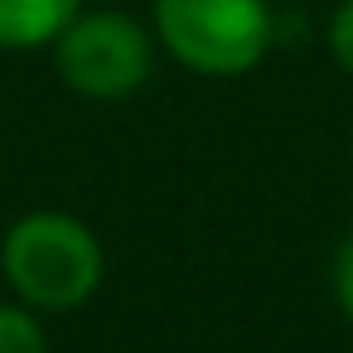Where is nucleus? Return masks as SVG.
<instances>
[{"label":"nucleus","instance_id":"obj_1","mask_svg":"<svg viewBox=\"0 0 353 353\" xmlns=\"http://www.w3.org/2000/svg\"><path fill=\"white\" fill-rule=\"evenodd\" d=\"M10 290L34 310H73L97 295L107 276L102 242L68 213H30L6 232L0 247Z\"/></svg>","mask_w":353,"mask_h":353},{"label":"nucleus","instance_id":"obj_2","mask_svg":"<svg viewBox=\"0 0 353 353\" xmlns=\"http://www.w3.org/2000/svg\"><path fill=\"white\" fill-rule=\"evenodd\" d=\"M150 15L165 54L203 78L252 73L276 39L266 0H155Z\"/></svg>","mask_w":353,"mask_h":353},{"label":"nucleus","instance_id":"obj_3","mask_svg":"<svg viewBox=\"0 0 353 353\" xmlns=\"http://www.w3.org/2000/svg\"><path fill=\"white\" fill-rule=\"evenodd\" d=\"M54 68L88 102H126L145 88L155 44L126 10H78V20L54 39Z\"/></svg>","mask_w":353,"mask_h":353},{"label":"nucleus","instance_id":"obj_4","mask_svg":"<svg viewBox=\"0 0 353 353\" xmlns=\"http://www.w3.org/2000/svg\"><path fill=\"white\" fill-rule=\"evenodd\" d=\"M83 10V0H0V49H44Z\"/></svg>","mask_w":353,"mask_h":353},{"label":"nucleus","instance_id":"obj_5","mask_svg":"<svg viewBox=\"0 0 353 353\" xmlns=\"http://www.w3.org/2000/svg\"><path fill=\"white\" fill-rule=\"evenodd\" d=\"M0 353H49L44 329L34 324L30 310H20V305H0Z\"/></svg>","mask_w":353,"mask_h":353},{"label":"nucleus","instance_id":"obj_6","mask_svg":"<svg viewBox=\"0 0 353 353\" xmlns=\"http://www.w3.org/2000/svg\"><path fill=\"white\" fill-rule=\"evenodd\" d=\"M324 39H329V54H334V63H339V68L353 78V0H339V6H334Z\"/></svg>","mask_w":353,"mask_h":353},{"label":"nucleus","instance_id":"obj_7","mask_svg":"<svg viewBox=\"0 0 353 353\" xmlns=\"http://www.w3.org/2000/svg\"><path fill=\"white\" fill-rule=\"evenodd\" d=\"M329 281H334V300H339V310H343V319L353 324V237H343V242H339V252H334V271H329Z\"/></svg>","mask_w":353,"mask_h":353},{"label":"nucleus","instance_id":"obj_8","mask_svg":"<svg viewBox=\"0 0 353 353\" xmlns=\"http://www.w3.org/2000/svg\"><path fill=\"white\" fill-rule=\"evenodd\" d=\"M348 160H353V131H348Z\"/></svg>","mask_w":353,"mask_h":353}]
</instances>
